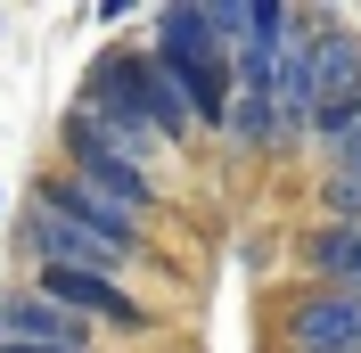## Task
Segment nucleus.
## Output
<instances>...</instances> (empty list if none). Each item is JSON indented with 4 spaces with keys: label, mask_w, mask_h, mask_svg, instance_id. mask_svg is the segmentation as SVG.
<instances>
[{
    "label": "nucleus",
    "mask_w": 361,
    "mask_h": 353,
    "mask_svg": "<svg viewBox=\"0 0 361 353\" xmlns=\"http://www.w3.org/2000/svg\"><path fill=\"white\" fill-rule=\"evenodd\" d=\"M82 107L115 115V124H132V132H148V140H180L197 124L189 90L164 74L157 49H107V58L90 66V83H82Z\"/></svg>",
    "instance_id": "obj_1"
},
{
    "label": "nucleus",
    "mask_w": 361,
    "mask_h": 353,
    "mask_svg": "<svg viewBox=\"0 0 361 353\" xmlns=\"http://www.w3.org/2000/svg\"><path fill=\"white\" fill-rule=\"evenodd\" d=\"M222 49H230V42L214 33L205 8H157V58H164V74L189 90L197 124H222V132H230L238 90H230V74H222Z\"/></svg>",
    "instance_id": "obj_2"
},
{
    "label": "nucleus",
    "mask_w": 361,
    "mask_h": 353,
    "mask_svg": "<svg viewBox=\"0 0 361 353\" xmlns=\"http://www.w3.org/2000/svg\"><path fill=\"white\" fill-rule=\"evenodd\" d=\"M25 230H33V255L42 263H66V271H123L132 263V246L107 239V230H90L82 214H66V205H49L42 189H33V205H25Z\"/></svg>",
    "instance_id": "obj_3"
},
{
    "label": "nucleus",
    "mask_w": 361,
    "mask_h": 353,
    "mask_svg": "<svg viewBox=\"0 0 361 353\" xmlns=\"http://www.w3.org/2000/svg\"><path fill=\"white\" fill-rule=\"evenodd\" d=\"M312 83H320L312 132L320 140H345L361 124V42L345 33V25H320L312 33Z\"/></svg>",
    "instance_id": "obj_4"
},
{
    "label": "nucleus",
    "mask_w": 361,
    "mask_h": 353,
    "mask_svg": "<svg viewBox=\"0 0 361 353\" xmlns=\"http://www.w3.org/2000/svg\"><path fill=\"white\" fill-rule=\"evenodd\" d=\"M42 296H49V304H66L74 321H115L123 337H148V304H132V296H123V280H107V271L42 263Z\"/></svg>",
    "instance_id": "obj_5"
},
{
    "label": "nucleus",
    "mask_w": 361,
    "mask_h": 353,
    "mask_svg": "<svg viewBox=\"0 0 361 353\" xmlns=\"http://www.w3.org/2000/svg\"><path fill=\"white\" fill-rule=\"evenodd\" d=\"M288 353H361V287H312L288 312Z\"/></svg>",
    "instance_id": "obj_6"
},
{
    "label": "nucleus",
    "mask_w": 361,
    "mask_h": 353,
    "mask_svg": "<svg viewBox=\"0 0 361 353\" xmlns=\"http://www.w3.org/2000/svg\"><path fill=\"white\" fill-rule=\"evenodd\" d=\"M42 198H49V205H66V214H82L90 230H107V239L140 246V205H123L115 189H99V181H82V173H58V181H42Z\"/></svg>",
    "instance_id": "obj_7"
},
{
    "label": "nucleus",
    "mask_w": 361,
    "mask_h": 353,
    "mask_svg": "<svg viewBox=\"0 0 361 353\" xmlns=\"http://www.w3.org/2000/svg\"><path fill=\"white\" fill-rule=\"evenodd\" d=\"M0 329H8V345H66V353H90V321H74V312L49 304V296H17V304H0Z\"/></svg>",
    "instance_id": "obj_8"
},
{
    "label": "nucleus",
    "mask_w": 361,
    "mask_h": 353,
    "mask_svg": "<svg viewBox=\"0 0 361 353\" xmlns=\"http://www.w3.org/2000/svg\"><path fill=\"white\" fill-rule=\"evenodd\" d=\"M304 263L320 271V287H361V222H320L304 239Z\"/></svg>",
    "instance_id": "obj_9"
},
{
    "label": "nucleus",
    "mask_w": 361,
    "mask_h": 353,
    "mask_svg": "<svg viewBox=\"0 0 361 353\" xmlns=\"http://www.w3.org/2000/svg\"><path fill=\"white\" fill-rule=\"evenodd\" d=\"M337 173H361V124H353V132L337 140Z\"/></svg>",
    "instance_id": "obj_10"
},
{
    "label": "nucleus",
    "mask_w": 361,
    "mask_h": 353,
    "mask_svg": "<svg viewBox=\"0 0 361 353\" xmlns=\"http://www.w3.org/2000/svg\"><path fill=\"white\" fill-rule=\"evenodd\" d=\"M0 353H66V345H0Z\"/></svg>",
    "instance_id": "obj_11"
}]
</instances>
